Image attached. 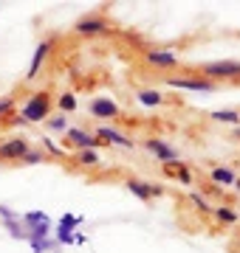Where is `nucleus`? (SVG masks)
I'll use <instances>...</instances> for the list:
<instances>
[{
  "mask_svg": "<svg viewBox=\"0 0 240 253\" xmlns=\"http://www.w3.org/2000/svg\"><path fill=\"white\" fill-rule=\"evenodd\" d=\"M51 110H54V93L48 90V87H43V90L28 93L26 101H23L14 113H17L26 124H43V121L51 116Z\"/></svg>",
  "mask_w": 240,
  "mask_h": 253,
  "instance_id": "1",
  "label": "nucleus"
},
{
  "mask_svg": "<svg viewBox=\"0 0 240 253\" xmlns=\"http://www.w3.org/2000/svg\"><path fill=\"white\" fill-rule=\"evenodd\" d=\"M198 76L209 79L212 84H240V59H215V62H203L195 68Z\"/></svg>",
  "mask_w": 240,
  "mask_h": 253,
  "instance_id": "2",
  "label": "nucleus"
},
{
  "mask_svg": "<svg viewBox=\"0 0 240 253\" xmlns=\"http://www.w3.org/2000/svg\"><path fill=\"white\" fill-rule=\"evenodd\" d=\"M76 37H82V40H93V37H102V34H111V20L102 9L96 11H88L82 17L76 20L74 26H71Z\"/></svg>",
  "mask_w": 240,
  "mask_h": 253,
  "instance_id": "3",
  "label": "nucleus"
},
{
  "mask_svg": "<svg viewBox=\"0 0 240 253\" xmlns=\"http://www.w3.org/2000/svg\"><path fill=\"white\" fill-rule=\"evenodd\" d=\"M164 84L167 87H176V90H189V93H215L218 84H212L209 79L198 76L195 71H184V73H164Z\"/></svg>",
  "mask_w": 240,
  "mask_h": 253,
  "instance_id": "4",
  "label": "nucleus"
},
{
  "mask_svg": "<svg viewBox=\"0 0 240 253\" xmlns=\"http://www.w3.org/2000/svg\"><path fill=\"white\" fill-rule=\"evenodd\" d=\"M141 59H144L147 68H156V71H176V68H181V54L176 48H144Z\"/></svg>",
  "mask_w": 240,
  "mask_h": 253,
  "instance_id": "5",
  "label": "nucleus"
},
{
  "mask_svg": "<svg viewBox=\"0 0 240 253\" xmlns=\"http://www.w3.org/2000/svg\"><path fill=\"white\" fill-rule=\"evenodd\" d=\"M62 146L65 149H74V152H82V149H99V146H105V144L93 135V129L71 126V129L62 135Z\"/></svg>",
  "mask_w": 240,
  "mask_h": 253,
  "instance_id": "6",
  "label": "nucleus"
},
{
  "mask_svg": "<svg viewBox=\"0 0 240 253\" xmlns=\"http://www.w3.org/2000/svg\"><path fill=\"white\" fill-rule=\"evenodd\" d=\"M57 40H60L57 34H48L46 40H40V42H37V48H34V54H31V62H28V71H26V79H28V82H34V79L40 76V71H43V65L48 62V56H51V51H54Z\"/></svg>",
  "mask_w": 240,
  "mask_h": 253,
  "instance_id": "7",
  "label": "nucleus"
},
{
  "mask_svg": "<svg viewBox=\"0 0 240 253\" xmlns=\"http://www.w3.org/2000/svg\"><path fill=\"white\" fill-rule=\"evenodd\" d=\"M31 149V141L23 135H9L0 141V163H20V158Z\"/></svg>",
  "mask_w": 240,
  "mask_h": 253,
  "instance_id": "8",
  "label": "nucleus"
},
{
  "mask_svg": "<svg viewBox=\"0 0 240 253\" xmlns=\"http://www.w3.org/2000/svg\"><path fill=\"white\" fill-rule=\"evenodd\" d=\"M88 113L93 118H102V121H116V118H121L119 101L111 99V96H96V99H91L88 101Z\"/></svg>",
  "mask_w": 240,
  "mask_h": 253,
  "instance_id": "9",
  "label": "nucleus"
},
{
  "mask_svg": "<svg viewBox=\"0 0 240 253\" xmlns=\"http://www.w3.org/2000/svg\"><path fill=\"white\" fill-rule=\"evenodd\" d=\"M93 135L99 138L105 146H121V149H136V141L127 135V132H121V129H116V126L111 124H99L96 129H93Z\"/></svg>",
  "mask_w": 240,
  "mask_h": 253,
  "instance_id": "10",
  "label": "nucleus"
},
{
  "mask_svg": "<svg viewBox=\"0 0 240 253\" xmlns=\"http://www.w3.org/2000/svg\"><path fill=\"white\" fill-rule=\"evenodd\" d=\"M124 186H127V191L133 194V197H139L141 203H150V200H156V197H164V186H156V183H150V180L127 177Z\"/></svg>",
  "mask_w": 240,
  "mask_h": 253,
  "instance_id": "11",
  "label": "nucleus"
},
{
  "mask_svg": "<svg viewBox=\"0 0 240 253\" xmlns=\"http://www.w3.org/2000/svg\"><path fill=\"white\" fill-rule=\"evenodd\" d=\"M141 146L147 149L156 161H161V163H173V161H178V149L176 146H170L164 141V138H156V135H150V138H144L141 141Z\"/></svg>",
  "mask_w": 240,
  "mask_h": 253,
  "instance_id": "12",
  "label": "nucleus"
},
{
  "mask_svg": "<svg viewBox=\"0 0 240 253\" xmlns=\"http://www.w3.org/2000/svg\"><path fill=\"white\" fill-rule=\"evenodd\" d=\"M212 222L215 225H221V228H232V225H238L240 222V214H238V208L229 206V203H221V206H212Z\"/></svg>",
  "mask_w": 240,
  "mask_h": 253,
  "instance_id": "13",
  "label": "nucleus"
},
{
  "mask_svg": "<svg viewBox=\"0 0 240 253\" xmlns=\"http://www.w3.org/2000/svg\"><path fill=\"white\" fill-rule=\"evenodd\" d=\"M161 169H164V174H167V177H173V180H181L184 186H192V183H195L192 169H189V163H184V161L161 163Z\"/></svg>",
  "mask_w": 240,
  "mask_h": 253,
  "instance_id": "14",
  "label": "nucleus"
},
{
  "mask_svg": "<svg viewBox=\"0 0 240 253\" xmlns=\"http://www.w3.org/2000/svg\"><path fill=\"white\" fill-rule=\"evenodd\" d=\"M209 180H212V186H223V189H232V186H235V180H238V172H235L232 166L215 163V166H209Z\"/></svg>",
  "mask_w": 240,
  "mask_h": 253,
  "instance_id": "15",
  "label": "nucleus"
},
{
  "mask_svg": "<svg viewBox=\"0 0 240 253\" xmlns=\"http://www.w3.org/2000/svg\"><path fill=\"white\" fill-rule=\"evenodd\" d=\"M136 101L144 104V107H164L170 99H167V93L158 90V87H141V90H136Z\"/></svg>",
  "mask_w": 240,
  "mask_h": 253,
  "instance_id": "16",
  "label": "nucleus"
},
{
  "mask_svg": "<svg viewBox=\"0 0 240 253\" xmlns=\"http://www.w3.org/2000/svg\"><path fill=\"white\" fill-rule=\"evenodd\" d=\"M71 161H74L79 169H85V172H93V169H99L102 166V158H99L96 149H82V152H76Z\"/></svg>",
  "mask_w": 240,
  "mask_h": 253,
  "instance_id": "17",
  "label": "nucleus"
},
{
  "mask_svg": "<svg viewBox=\"0 0 240 253\" xmlns=\"http://www.w3.org/2000/svg\"><path fill=\"white\" fill-rule=\"evenodd\" d=\"M54 107L62 113V116H68V113H76V107H79V101H76V93L74 90H62L54 96Z\"/></svg>",
  "mask_w": 240,
  "mask_h": 253,
  "instance_id": "18",
  "label": "nucleus"
},
{
  "mask_svg": "<svg viewBox=\"0 0 240 253\" xmlns=\"http://www.w3.org/2000/svg\"><path fill=\"white\" fill-rule=\"evenodd\" d=\"M209 121H215V124L238 126L240 124V110H212V113H209Z\"/></svg>",
  "mask_w": 240,
  "mask_h": 253,
  "instance_id": "19",
  "label": "nucleus"
},
{
  "mask_svg": "<svg viewBox=\"0 0 240 253\" xmlns=\"http://www.w3.org/2000/svg\"><path fill=\"white\" fill-rule=\"evenodd\" d=\"M43 124L48 126V132H60V135H65V132L71 129V124H68V118H65L62 113H51Z\"/></svg>",
  "mask_w": 240,
  "mask_h": 253,
  "instance_id": "20",
  "label": "nucleus"
},
{
  "mask_svg": "<svg viewBox=\"0 0 240 253\" xmlns=\"http://www.w3.org/2000/svg\"><path fill=\"white\" fill-rule=\"evenodd\" d=\"M40 149L46 152L48 161H51V158H54V161H60V158H68V149H65V146H57L51 138H40Z\"/></svg>",
  "mask_w": 240,
  "mask_h": 253,
  "instance_id": "21",
  "label": "nucleus"
},
{
  "mask_svg": "<svg viewBox=\"0 0 240 253\" xmlns=\"http://www.w3.org/2000/svg\"><path fill=\"white\" fill-rule=\"evenodd\" d=\"M79 225H82V217H76V214H62L60 222H57V234H74Z\"/></svg>",
  "mask_w": 240,
  "mask_h": 253,
  "instance_id": "22",
  "label": "nucleus"
},
{
  "mask_svg": "<svg viewBox=\"0 0 240 253\" xmlns=\"http://www.w3.org/2000/svg\"><path fill=\"white\" fill-rule=\"evenodd\" d=\"M37 163H48L46 152H43L40 146H31V149L20 158V166H37Z\"/></svg>",
  "mask_w": 240,
  "mask_h": 253,
  "instance_id": "23",
  "label": "nucleus"
},
{
  "mask_svg": "<svg viewBox=\"0 0 240 253\" xmlns=\"http://www.w3.org/2000/svg\"><path fill=\"white\" fill-rule=\"evenodd\" d=\"M189 203L195 206V211H201L203 217H209V214H212V203H209L206 194H201V191H189Z\"/></svg>",
  "mask_w": 240,
  "mask_h": 253,
  "instance_id": "24",
  "label": "nucleus"
},
{
  "mask_svg": "<svg viewBox=\"0 0 240 253\" xmlns=\"http://www.w3.org/2000/svg\"><path fill=\"white\" fill-rule=\"evenodd\" d=\"M28 231V242L31 239H48V234H51V222H37V225L26 228Z\"/></svg>",
  "mask_w": 240,
  "mask_h": 253,
  "instance_id": "25",
  "label": "nucleus"
},
{
  "mask_svg": "<svg viewBox=\"0 0 240 253\" xmlns=\"http://www.w3.org/2000/svg\"><path fill=\"white\" fill-rule=\"evenodd\" d=\"M14 110H17V99L14 96H0V121L9 113H14Z\"/></svg>",
  "mask_w": 240,
  "mask_h": 253,
  "instance_id": "26",
  "label": "nucleus"
},
{
  "mask_svg": "<svg viewBox=\"0 0 240 253\" xmlns=\"http://www.w3.org/2000/svg\"><path fill=\"white\" fill-rule=\"evenodd\" d=\"M3 225H6V231H9L11 236H14V239H26L28 242V231H26V225H23V222H3Z\"/></svg>",
  "mask_w": 240,
  "mask_h": 253,
  "instance_id": "27",
  "label": "nucleus"
},
{
  "mask_svg": "<svg viewBox=\"0 0 240 253\" xmlns=\"http://www.w3.org/2000/svg\"><path fill=\"white\" fill-rule=\"evenodd\" d=\"M31 251L34 253H54V242L51 239H31Z\"/></svg>",
  "mask_w": 240,
  "mask_h": 253,
  "instance_id": "28",
  "label": "nucleus"
},
{
  "mask_svg": "<svg viewBox=\"0 0 240 253\" xmlns=\"http://www.w3.org/2000/svg\"><path fill=\"white\" fill-rule=\"evenodd\" d=\"M0 126H26V121L17 116V113H9V116L0 121Z\"/></svg>",
  "mask_w": 240,
  "mask_h": 253,
  "instance_id": "29",
  "label": "nucleus"
},
{
  "mask_svg": "<svg viewBox=\"0 0 240 253\" xmlns=\"http://www.w3.org/2000/svg\"><path fill=\"white\" fill-rule=\"evenodd\" d=\"M0 219H3V222H17L20 214L17 211H11L9 206H0Z\"/></svg>",
  "mask_w": 240,
  "mask_h": 253,
  "instance_id": "30",
  "label": "nucleus"
},
{
  "mask_svg": "<svg viewBox=\"0 0 240 253\" xmlns=\"http://www.w3.org/2000/svg\"><path fill=\"white\" fill-rule=\"evenodd\" d=\"M74 242H76V245H85L88 239H85V234H74Z\"/></svg>",
  "mask_w": 240,
  "mask_h": 253,
  "instance_id": "31",
  "label": "nucleus"
},
{
  "mask_svg": "<svg viewBox=\"0 0 240 253\" xmlns=\"http://www.w3.org/2000/svg\"><path fill=\"white\" fill-rule=\"evenodd\" d=\"M232 138H235V141H240V124L235 126V132H232Z\"/></svg>",
  "mask_w": 240,
  "mask_h": 253,
  "instance_id": "32",
  "label": "nucleus"
},
{
  "mask_svg": "<svg viewBox=\"0 0 240 253\" xmlns=\"http://www.w3.org/2000/svg\"><path fill=\"white\" fill-rule=\"evenodd\" d=\"M232 251H235V253H240V236H238V242L232 245Z\"/></svg>",
  "mask_w": 240,
  "mask_h": 253,
  "instance_id": "33",
  "label": "nucleus"
},
{
  "mask_svg": "<svg viewBox=\"0 0 240 253\" xmlns=\"http://www.w3.org/2000/svg\"><path fill=\"white\" fill-rule=\"evenodd\" d=\"M232 189H235V191H238V194H240V177H238V180H235V186H232Z\"/></svg>",
  "mask_w": 240,
  "mask_h": 253,
  "instance_id": "34",
  "label": "nucleus"
}]
</instances>
